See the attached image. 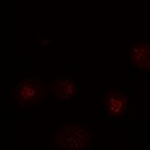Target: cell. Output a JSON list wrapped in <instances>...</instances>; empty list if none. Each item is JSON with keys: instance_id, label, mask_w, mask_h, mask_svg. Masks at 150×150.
Segmentation results:
<instances>
[{"instance_id": "6da1fadb", "label": "cell", "mask_w": 150, "mask_h": 150, "mask_svg": "<svg viewBox=\"0 0 150 150\" xmlns=\"http://www.w3.org/2000/svg\"><path fill=\"white\" fill-rule=\"evenodd\" d=\"M91 133L81 124H67L54 134L53 142L63 150H84L90 143Z\"/></svg>"}, {"instance_id": "7a4b0ae2", "label": "cell", "mask_w": 150, "mask_h": 150, "mask_svg": "<svg viewBox=\"0 0 150 150\" xmlns=\"http://www.w3.org/2000/svg\"><path fill=\"white\" fill-rule=\"evenodd\" d=\"M14 95L21 108H31L43 101L46 95V88L38 79H25L15 86Z\"/></svg>"}, {"instance_id": "3957f363", "label": "cell", "mask_w": 150, "mask_h": 150, "mask_svg": "<svg viewBox=\"0 0 150 150\" xmlns=\"http://www.w3.org/2000/svg\"><path fill=\"white\" fill-rule=\"evenodd\" d=\"M103 105H104V110L108 115L112 116V118H118L128 111L129 100L121 91L111 89V90L106 91L104 95Z\"/></svg>"}, {"instance_id": "277c9868", "label": "cell", "mask_w": 150, "mask_h": 150, "mask_svg": "<svg viewBox=\"0 0 150 150\" xmlns=\"http://www.w3.org/2000/svg\"><path fill=\"white\" fill-rule=\"evenodd\" d=\"M131 65L142 71H150V45L145 41L131 46L129 51Z\"/></svg>"}, {"instance_id": "5b68a950", "label": "cell", "mask_w": 150, "mask_h": 150, "mask_svg": "<svg viewBox=\"0 0 150 150\" xmlns=\"http://www.w3.org/2000/svg\"><path fill=\"white\" fill-rule=\"evenodd\" d=\"M50 93L59 99L70 100L76 95L78 86L71 78H59L50 84Z\"/></svg>"}]
</instances>
